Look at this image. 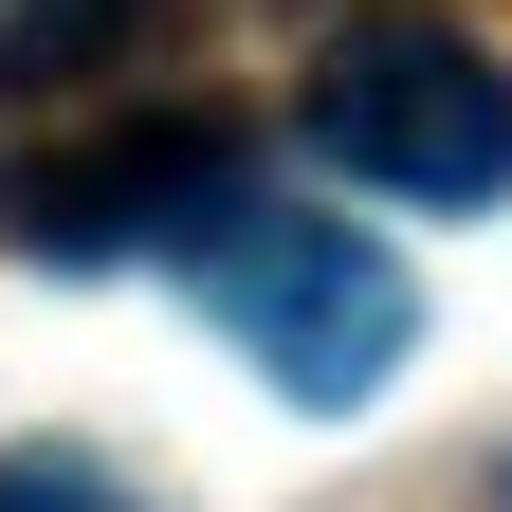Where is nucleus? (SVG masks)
<instances>
[{"label": "nucleus", "mask_w": 512, "mask_h": 512, "mask_svg": "<svg viewBox=\"0 0 512 512\" xmlns=\"http://www.w3.org/2000/svg\"><path fill=\"white\" fill-rule=\"evenodd\" d=\"M311 147L384 202H512V74L458 37V19H348L311 55Z\"/></svg>", "instance_id": "obj_2"}, {"label": "nucleus", "mask_w": 512, "mask_h": 512, "mask_svg": "<svg viewBox=\"0 0 512 512\" xmlns=\"http://www.w3.org/2000/svg\"><path fill=\"white\" fill-rule=\"evenodd\" d=\"M238 183H256V165H238V128H110V147H74V165H37V183H19V238H37V256H74V275H92V256H183Z\"/></svg>", "instance_id": "obj_3"}, {"label": "nucleus", "mask_w": 512, "mask_h": 512, "mask_svg": "<svg viewBox=\"0 0 512 512\" xmlns=\"http://www.w3.org/2000/svg\"><path fill=\"white\" fill-rule=\"evenodd\" d=\"M0 512H147V494L92 476V458H0Z\"/></svg>", "instance_id": "obj_4"}, {"label": "nucleus", "mask_w": 512, "mask_h": 512, "mask_svg": "<svg viewBox=\"0 0 512 512\" xmlns=\"http://www.w3.org/2000/svg\"><path fill=\"white\" fill-rule=\"evenodd\" d=\"M183 275H202V311L256 348V384H275V403H311V421L384 403V366L421 348L403 256H384V238H348V220H275L256 183H238L202 238H183Z\"/></svg>", "instance_id": "obj_1"}]
</instances>
